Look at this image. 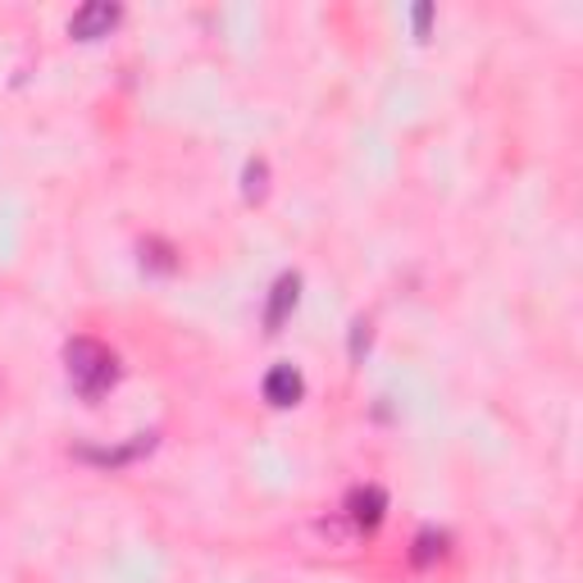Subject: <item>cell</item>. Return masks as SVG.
I'll return each mask as SVG.
<instances>
[{"mask_svg": "<svg viewBox=\"0 0 583 583\" xmlns=\"http://www.w3.org/2000/svg\"><path fill=\"white\" fill-rule=\"evenodd\" d=\"M64 369H69V383L73 393L83 402H101L114 383H119V356L101 346L96 337H73L64 346Z\"/></svg>", "mask_w": 583, "mask_h": 583, "instance_id": "1", "label": "cell"}, {"mask_svg": "<svg viewBox=\"0 0 583 583\" xmlns=\"http://www.w3.org/2000/svg\"><path fill=\"white\" fill-rule=\"evenodd\" d=\"M383 516H387L383 488L365 483V488H352V492H346V520H352L356 533H374V529L383 524Z\"/></svg>", "mask_w": 583, "mask_h": 583, "instance_id": "2", "label": "cell"}, {"mask_svg": "<svg viewBox=\"0 0 583 583\" xmlns=\"http://www.w3.org/2000/svg\"><path fill=\"white\" fill-rule=\"evenodd\" d=\"M119 19H124L119 6H110V0H92V6H83L69 19V32L77 37V42H96V37H110V28Z\"/></svg>", "mask_w": 583, "mask_h": 583, "instance_id": "3", "label": "cell"}, {"mask_svg": "<svg viewBox=\"0 0 583 583\" xmlns=\"http://www.w3.org/2000/svg\"><path fill=\"white\" fill-rule=\"evenodd\" d=\"M301 397H305V378H301L296 365H274V369L264 374V402H269V406L288 410V406H296Z\"/></svg>", "mask_w": 583, "mask_h": 583, "instance_id": "4", "label": "cell"}, {"mask_svg": "<svg viewBox=\"0 0 583 583\" xmlns=\"http://www.w3.org/2000/svg\"><path fill=\"white\" fill-rule=\"evenodd\" d=\"M296 296H301V279L296 274H283L274 288H269V301H264V333H279L283 320L296 310Z\"/></svg>", "mask_w": 583, "mask_h": 583, "instance_id": "5", "label": "cell"}, {"mask_svg": "<svg viewBox=\"0 0 583 583\" xmlns=\"http://www.w3.org/2000/svg\"><path fill=\"white\" fill-rule=\"evenodd\" d=\"M447 556V533H438V529H424V533H415V548H410V561L424 570V565H434V561H443Z\"/></svg>", "mask_w": 583, "mask_h": 583, "instance_id": "6", "label": "cell"}, {"mask_svg": "<svg viewBox=\"0 0 583 583\" xmlns=\"http://www.w3.org/2000/svg\"><path fill=\"white\" fill-rule=\"evenodd\" d=\"M264 191H269V165L264 160H247V169H242V197L256 206V201H264Z\"/></svg>", "mask_w": 583, "mask_h": 583, "instance_id": "7", "label": "cell"}, {"mask_svg": "<svg viewBox=\"0 0 583 583\" xmlns=\"http://www.w3.org/2000/svg\"><path fill=\"white\" fill-rule=\"evenodd\" d=\"M142 264L160 269V274H169V269H178V260H174V247H165V242H146V247H142Z\"/></svg>", "mask_w": 583, "mask_h": 583, "instance_id": "8", "label": "cell"}, {"mask_svg": "<svg viewBox=\"0 0 583 583\" xmlns=\"http://www.w3.org/2000/svg\"><path fill=\"white\" fill-rule=\"evenodd\" d=\"M365 342H369V324H365V320H356V329H352V361H361Z\"/></svg>", "mask_w": 583, "mask_h": 583, "instance_id": "9", "label": "cell"}, {"mask_svg": "<svg viewBox=\"0 0 583 583\" xmlns=\"http://www.w3.org/2000/svg\"><path fill=\"white\" fill-rule=\"evenodd\" d=\"M410 19H415V32L424 37V32H429V23H434V6H415Z\"/></svg>", "mask_w": 583, "mask_h": 583, "instance_id": "10", "label": "cell"}]
</instances>
